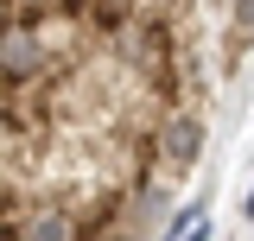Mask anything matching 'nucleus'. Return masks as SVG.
I'll list each match as a JSON object with an SVG mask.
<instances>
[{
    "instance_id": "nucleus-1",
    "label": "nucleus",
    "mask_w": 254,
    "mask_h": 241,
    "mask_svg": "<svg viewBox=\"0 0 254 241\" xmlns=\"http://www.w3.org/2000/svg\"><path fill=\"white\" fill-rule=\"evenodd\" d=\"M146 146H153V165L165 178H185L190 165L203 159V115H197L190 102H172V108L146 127Z\"/></svg>"
},
{
    "instance_id": "nucleus-2",
    "label": "nucleus",
    "mask_w": 254,
    "mask_h": 241,
    "mask_svg": "<svg viewBox=\"0 0 254 241\" xmlns=\"http://www.w3.org/2000/svg\"><path fill=\"white\" fill-rule=\"evenodd\" d=\"M51 70V51H45V32L32 19H6L0 32V89H26V83H45Z\"/></svg>"
},
{
    "instance_id": "nucleus-3",
    "label": "nucleus",
    "mask_w": 254,
    "mask_h": 241,
    "mask_svg": "<svg viewBox=\"0 0 254 241\" xmlns=\"http://www.w3.org/2000/svg\"><path fill=\"white\" fill-rule=\"evenodd\" d=\"M197 229H203V203H185L165 216V235H197Z\"/></svg>"
},
{
    "instance_id": "nucleus-4",
    "label": "nucleus",
    "mask_w": 254,
    "mask_h": 241,
    "mask_svg": "<svg viewBox=\"0 0 254 241\" xmlns=\"http://www.w3.org/2000/svg\"><path fill=\"white\" fill-rule=\"evenodd\" d=\"M229 32L235 38H254V0H229Z\"/></svg>"
}]
</instances>
